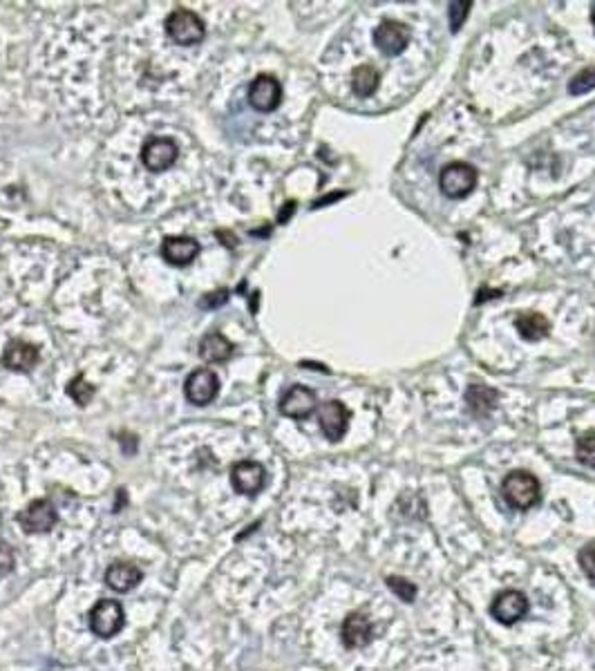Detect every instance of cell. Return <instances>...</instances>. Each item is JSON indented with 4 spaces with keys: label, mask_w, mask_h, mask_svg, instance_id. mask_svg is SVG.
<instances>
[{
    "label": "cell",
    "mask_w": 595,
    "mask_h": 671,
    "mask_svg": "<svg viewBox=\"0 0 595 671\" xmlns=\"http://www.w3.org/2000/svg\"><path fill=\"white\" fill-rule=\"evenodd\" d=\"M502 495L515 511H529V508L541 501L540 479L535 474L526 472V470H512L503 479Z\"/></svg>",
    "instance_id": "obj_1"
},
{
    "label": "cell",
    "mask_w": 595,
    "mask_h": 671,
    "mask_svg": "<svg viewBox=\"0 0 595 671\" xmlns=\"http://www.w3.org/2000/svg\"><path fill=\"white\" fill-rule=\"evenodd\" d=\"M164 30L172 43L184 45V47L198 45V43L204 41V36H206L204 21H201L195 12H190V9H181V7L168 14Z\"/></svg>",
    "instance_id": "obj_2"
},
{
    "label": "cell",
    "mask_w": 595,
    "mask_h": 671,
    "mask_svg": "<svg viewBox=\"0 0 595 671\" xmlns=\"http://www.w3.org/2000/svg\"><path fill=\"white\" fill-rule=\"evenodd\" d=\"M88 625L90 631L101 637V640L117 636L123 629V625H126V613H123L122 602L110 600V598L99 600L93 607V611L88 613Z\"/></svg>",
    "instance_id": "obj_3"
},
{
    "label": "cell",
    "mask_w": 595,
    "mask_h": 671,
    "mask_svg": "<svg viewBox=\"0 0 595 671\" xmlns=\"http://www.w3.org/2000/svg\"><path fill=\"white\" fill-rule=\"evenodd\" d=\"M529 608L531 602L526 598V593L517 591V588H506V591H499L493 598L491 616L495 618L499 625L512 627L529 616Z\"/></svg>",
    "instance_id": "obj_4"
},
{
    "label": "cell",
    "mask_w": 595,
    "mask_h": 671,
    "mask_svg": "<svg viewBox=\"0 0 595 671\" xmlns=\"http://www.w3.org/2000/svg\"><path fill=\"white\" fill-rule=\"evenodd\" d=\"M477 186V170L465 161H453L441 170L439 189L453 199H463Z\"/></svg>",
    "instance_id": "obj_5"
},
{
    "label": "cell",
    "mask_w": 595,
    "mask_h": 671,
    "mask_svg": "<svg viewBox=\"0 0 595 671\" xmlns=\"http://www.w3.org/2000/svg\"><path fill=\"white\" fill-rule=\"evenodd\" d=\"M16 521L27 535H43L59 524V512L47 500H34L18 512Z\"/></svg>",
    "instance_id": "obj_6"
},
{
    "label": "cell",
    "mask_w": 595,
    "mask_h": 671,
    "mask_svg": "<svg viewBox=\"0 0 595 671\" xmlns=\"http://www.w3.org/2000/svg\"><path fill=\"white\" fill-rule=\"evenodd\" d=\"M184 394L193 405H209L219 394V378L213 369H195L184 383Z\"/></svg>",
    "instance_id": "obj_7"
},
{
    "label": "cell",
    "mask_w": 595,
    "mask_h": 671,
    "mask_svg": "<svg viewBox=\"0 0 595 671\" xmlns=\"http://www.w3.org/2000/svg\"><path fill=\"white\" fill-rule=\"evenodd\" d=\"M177 155H180V148L168 137L148 139L141 148V161L151 172L168 170L177 161Z\"/></svg>",
    "instance_id": "obj_8"
},
{
    "label": "cell",
    "mask_w": 595,
    "mask_h": 671,
    "mask_svg": "<svg viewBox=\"0 0 595 671\" xmlns=\"http://www.w3.org/2000/svg\"><path fill=\"white\" fill-rule=\"evenodd\" d=\"M282 101V85L276 76L260 74L253 79L251 88H249V103L258 110V112H273Z\"/></svg>",
    "instance_id": "obj_9"
},
{
    "label": "cell",
    "mask_w": 595,
    "mask_h": 671,
    "mask_svg": "<svg viewBox=\"0 0 595 671\" xmlns=\"http://www.w3.org/2000/svg\"><path fill=\"white\" fill-rule=\"evenodd\" d=\"M231 483L235 492L253 497L265 488L267 470L258 462H238L231 468Z\"/></svg>",
    "instance_id": "obj_10"
},
{
    "label": "cell",
    "mask_w": 595,
    "mask_h": 671,
    "mask_svg": "<svg viewBox=\"0 0 595 671\" xmlns=\"http://www.w3.org/2000/svg\"><path fill=\"white\" fill-rule=\"evenodd\" d=\"M374 43L385 56H398L410 43V27L398 21H383L374 32Z\"/></svg>",
    "instance_id": "obj_11"
},
{
    "label": "cell",
    "mask_w": 595,
    "mask_h": 671,
    "mask_svg": "<svg viewBox=\"0 0 595 671\" xmlns=\"http://www.w3.org/2000/svg\"><path fill=\"white\" fill-rule=\"evenodd\" d=\"M198 253L200 242L189 235H168L161 242V258L172 267H189Z\"/></svg>",
    "instance_id": "obj_12"
},
{
    "label": "cell",
    "mask_w": 595,
    "mask_h": 671,
    "mask_svg": "<svg viewBox=\"0 0 595 671\" xmlns=\"http://www.w3.org/2000/svg\"><path fill=\"white\" fill-rule=\"evenodd\" d=\"M340 640L347 649H363L374 640V625L365 613H349L340 627Z\"/></svg>",
    "instance_id": "obj_13"
},
{
    "label": "cell",
    "mask_w": 595,
    "mask_h": 671,
    "mask_svg": "<svg viewBox=\"0 0 595 671\" xmlns=\"http://www.w3.org/2000/svg\"><path fill=\"white\" fill-rule=\"evenodd\" d=\"M320 430L329 441H340L349 428V410L340 401H327L318 410Z\"/></svg>",
    "instance_id": "obj_14"
},
{
    "label": "cell",
    "mask_w": 595,
    "mask_h": 671,
    "mask_svg": "<svg viewBox=\"0 0 595 671\" xmlns=\"http://www.w3.org/2000/svg\"><path fill=\"white\" fill-rule=\"evenodd\" d=\"M318 407V401H316V394L309 390V387L302 385H294L285 396L280 399V412L289 419L302 421L307 416H311Z\"/></svg>",
    "instance_id": "obj_15"
},
{
    "label": "cell",
    "mask_w": 595,
    "mask_h": 671,
    "mask_svg": "<svg viewBox=\"0 0 595 671\" xmlns=\"http://www.w3.org/2000/svg\"><path fill=\"white\" fill-rule=\"evenodd\" d=\"M38 358V347L27 340H9L3 349V365L12 372H30Z\"/></svg>",
    "instance_id": "obj_16"
},
{
    "label": "cell",
    "mask_w": 595,
    "mask_h": 671,
    "mask_svg": "<svg viewBox=\"0 0 595 671\" xmlns=\"http://www.w3.org/2000/svg\"><path fill=\"white\" fill-rule=\"evenodd\" d=\"M143 573L137 564L132 562H112L105 570V584L112 588L114 593H128L139 587Z\"/></svg>",
    "instance_id": "obj_17"
},
{
    "label": "cell",
    "mask_w": 595,
    "mask_h": 671,
    "mask_svg": "<svg viewBox=\"0 0 595 671\" xmlns=\"http://www.w3.org/2000/svg\"><path fill=\"white\" fill-rule=\"evenodd\" d=\"M233 343L219 332H209L200 340V358L204 363H227L233 356Z\"/></svg>",
    "instance_id": "obj_18"
},
{
    "label": "cell",
    "mask_w": 595,
    "mask_h": 671,
    "mask_svg": "<svg viewBox=\"0 0 595 671\" xmlns=\"http://www.w3.org/2000/svg\"><path fill=\"white\" fill-rule=\"evenodd\" d=\"M499 401L497 390L486 385H470L468 392H465V403H468L470 414L477 416V419H483V416L491 414L495 410Z\"/></svg>",
    "instance_id": "obj_19"
},
{
    "label": "cell",
    "mask_w": 595,
    "mask_h": 671,
    "mask_svg": "<svg viewBox=\"0 0 595 671\" xmlns=\"http://www.w3.org/2000/svg\"><path fill=\"white\" fill-rule=\"evenodd\" d=\"M378 83H381V74L374 65H358L352 72V88L358 97H372L378 90Z\"/></svg>",
    "instance_id": "obj_20"
},
{
    "label": "cell",
    "mask_w": 595,
    "mask_h": 671,
    "mask_svg": "<svg viewBox=\"0 0 595 671\" xmlns=\"http://www.w3.org/2000/svg\"><path fill=\"white\" fill-rule=\"evenodd\" d=\"M515 327L522 334V338L535 343V340H541L549 334L551 325L541 314H524L515 320Z\"/></svg>",
    "instance_id": "obj_21"
},
{
    "label": "cell",
    "mask_w": 595,
    "mask_h": 671,
    "mask_svg": "<svg viewBox=\"0 0 595 671\" xmlns=\"http://www.w3.org/2000/svg\"><path fill=\"white\" fill-rule=\"evenodd\" d=\"M94 394H97V387L90 385V383L85 381L83 374H79V376H74L67 383V396H70L79 407H85L88 403H93Z\"/></svg>",
    "instance_id": "obj_22"
},
{
    "label": "cell",
    "mask_w": 595,
    "mask_h": 671,
    "mask_svg": "<svg viewBox=\"0 0 595 671\" xmlns=\"http://www.w3.org/2000/svg\"><path fill=\"white\" fill-rule=\"evenodd\" d=\"M575 457L582 466L595 468V430H589L575 443Z\"/></svg>",
    "instance_id": "obj_23"
},
{
    "label": "cell",
    "mask_w": 595,
    "mask_h": 671,
    "mask_svg": "<svg viewBox=\"0 0 595 671\" xmlns=\"http://www.w3.org/2000/svg\"><path fill=\"white\" fill-rule=\"evenodd\" d=\"M387 587L392 588L395 596H398L403 602H407V604L415 602L416 593H419V588H416L415 582H410V579H405V578H398V575H390V578H387Z\"/></svg>",
    "instance_id": "obj_24"
},
{
    "label": "cell",
    "mask_w": 595,
    "mask_h": 671,
    "mask_svg": "<svg viewBox=\"0 0 595 671\" xmlns=\"http://www.w3.org/2000/svg\"><path fill=\"white\" fill-rule=\"evenodd\" d=\"M591 90H595V67H587L569 81V94H573V97L587 94Z\"/></svg>",
    "instance_id": "obj_25"
},
{
    "label": "cell",
    "mask_w": 595,
    "mask_h": 671,
    "mask_svg": "<svg viewBox=\"0 0 595 671\" xmlns=\"http://www.w3.org/2000/svg\"><path fill=\"white\" fill-rule=\"evenodd\" d=\"M578 564L582 569V573L595 584V540L584 544L578 553Z\"/></svg>",
    "instance_id": "obj_26"
},
{
    "label": "cell",
    "mask_w": 595,
    "mask_h": 671,
    "mask_svg": "<svg viewBox=\"0 0 595 671\" xmlns=\"http://www.w3.org/2000/svg\"><path fill=\"white\" fill-rule=\"evenodd\" d=\"M470 9H473V3H468V0H462V3H453L450 5V30L453 32H459L463 27L465 18L470 16Z\"/></svg>",
    "instance_id": "obj_27"
},
{
    "label": "cell",
    "mask_w": 595,
    "mask_h": 671,
    "mask_svg": "<svg viewBox=\"0 0 595 671\" xmlns=\"http://www.w3.org/2000/svg\"><path fill=\"white\" fill-rule=\"evenodd\" d=\"M16 567V555H14V549L7 544V541L0 540V578L9 575Z\"/></svg>",
    "instance_id": "obj_28"
},
{
    "label": "cell",
    "mask_w": 595,
    "mask_h": 671,
    "mask_svg": "<svg viewBox=\"0 0 595 671\" xmlns=\"http://www.w3.org/2000/svg\"><path fill=\"white\" fill-rule=\"evenodd\" d=\"M227 300H229V289H219V291H215V294L204 296L200 302V306H204V309H210V306H222Z\"/></svg>",
    "instance_id": "obj_29"
},
{
    "label": "cell",
    "mask_w": 595,
    "mask_h": 671,
    "mask_svg": "<svg viewBox=\"0 0 595 671\" xmlns=\"http://www.w3.org/2000/svg\"><path fill=\"white\" fill-rule=\"evenodd\" d=\"M287 206V209H282L280 210V215H278V222H287V219H289V215H294V210H296V201H289V204H285Z\"/></svg>",
    "instance_id": "obj_30"
},
{
    "label": "cell",
    "mask_w": 595,
    "mask_h": 671,
    "mask_svg": "<svg viewBox=\"0 0 595 671\" xmlns=\"http://www.w3.org/2000/svg\"><path fill=\"white\" fill-rule=\"evenodd\" d=\"M591 21H593V27H595V3H593V7H591Z\"/></svg>",
    "instance_id": "obj_31"
}]
</instances>
